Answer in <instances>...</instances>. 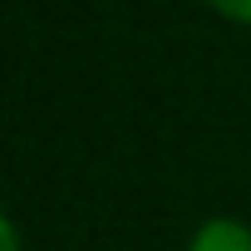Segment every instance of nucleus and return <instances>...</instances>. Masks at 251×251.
<instances>
[{"label": "nucleus", "instance_id": "obj_1", "mask_svg": "<svg viewBox=\"0 0 251 251\" xmlns=\"http://www.w3.org/2000/svg\"><path fill=\"white\" fill-rule=\"evenodd\" d=\"M182 251H251V222L246 217H231V212H217V217H202L187 236Z\"/></svg>", "mask_w": 251, "mask_h": 251}, {"label": "nucleus", "instance_id": "obj_2", "mask_svg": "<svg viewBox=\"0 0 251 251\" xmlns=\"http://www.w3.org/2000/svg\"><path fill=\"white\" fill-rule=\"evenodd\" d=\"M202 5H207L217 20H226V25H236V30H251V0H202Z\"/></svg>", "mask_w": 251, "mask_h": 251}, {"label": "nucleus", "instance_id": "obj_3", "mask_svg": "<svg viewBox=\"0 0 251 251\" xmlns=\"http://www.w3.org/2000/svg\"><path fill=\"white\" fill-rule=\"evenodd\" d=\"M0 251H25V231L5 207H0Z\"/></svg>", "mask_w": 251, "mask_h": 251}]
</instances>
